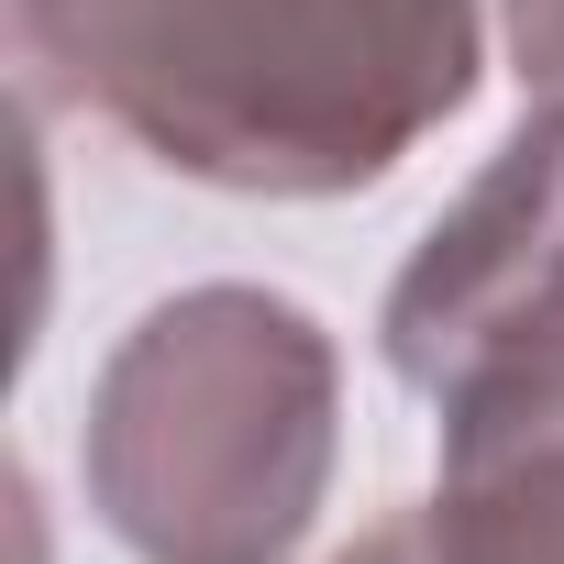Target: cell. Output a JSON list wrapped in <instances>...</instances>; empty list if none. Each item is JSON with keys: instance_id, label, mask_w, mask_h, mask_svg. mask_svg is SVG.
<instances>
[{"instance_id": "cell-1", "label": "cell", "mask_w": 564, "mask_h": 564, "mask_svg": "<svg viewBox=\"0 0 564 564\" xmlns=\"http://www.w3.org/2000/svg\"><path fill=\"white\" fill-rule=\"evenodd\" d=\"M45 100L221 199H355L487 78V0H12Z\"/></svg>"}, {"instance_id": "cell-2", "label": "cell", "mask_w": 564, "mask_h": 564, "mask_svg": "<svg viewBox=\"0 0 564 564\" xmlns=\"http://www.w3.org/2000/svg\"><path fill=\"white\" fill-rule=\"evenodd\" d=\"M344 465V355L254 276L155 300L89 377L78 487L144 564H289Z\"/></svg>"}, {"instance_id": "cell-3", "label": "cell", "mask_w": 564, "mask_h": 564, "mask_svg": "<svg viewBox=\"0 0 564 564\" xmlns=\"http://www.w3.org/2000/svg\"><path fill=\"white\" fill-rule=\"evenodd\" d=\"M553 333H564V100H531V122L432 210V232L388 276L377 355L410 399L454 410Z\"/></svg>"}, {"instance_id": "cell-4", "label": "cell", "mask_w": 564, "mask_h": 564, "mask_svg": "<svg viewBox=\"0 0 564 564\" xmlns=\"http://www.w3.org/2000/svg\"><path fill=\"white\" fill-rule=\"evenodd\" d=\"M399 564H564V333L443 410V476L388 509Z\"/></svg>"}, {"instance_id": "cell-5", "label": "cell", "mask_w": 564, "mask_h": 564, "mask_svg": "<svg viewBox=\"0 0 564 564\" xmlns=\"http://www.w3.org/2000/svg\"><path fill=\"white\" fill-rule=\"evenodd\" d=\"M498 34H509V78L531 100H564V0H498Z\"/></svg>"}, {"instance_id": "cell-6", "label": "cell", "mask_w": 564, "mask_h": 564, "mask_svg": "<svg viewBox=\"0 0 564 564\" xmlns=\"http://www.w3.org/2000/svg\"><path fill=\"white\" fill-rule=\"evenodd\" d=\"M333 564H399V542H388V520H366V531H355V542H344Z\"/></svg>"}]
</instances>
